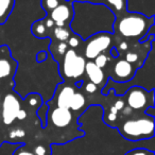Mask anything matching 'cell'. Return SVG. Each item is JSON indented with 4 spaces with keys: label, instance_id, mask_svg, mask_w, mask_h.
<instances>
[{
    "label": "cell",
    "instance_id": "44dd1931",
    "mask_svg": "<svg viewBox=\"0 0 155 155\" xmlns=\"http://www.w3.org/2000/svg\"><path fill=\"white\" fill-rule=\"evenodd\" d=\"M152 150H148V149L143 148H138V149H133V150L127 152L124 155H149Z\"/></svg>",
    "mask_w": 155,
    "mask_h": 155
},
{
    "label": "cell",
    "instance_id": "4fadbf2b",
    "mask_svg": "<svg viewBox=\"0 0 155 155\" xmlns=\"http://www.w3.org/2000/svg\"><path fill=\"white\" fill-rule=\"evenodd\" d=\"M17 66V63L9 56H0V79L11 77Z\"/></svg>",
    "mask_w": 155,
    "mask_h": 155
},
{
    "label": "cell",
    "instance_id": "836d02e7",
    "mask_svg": "<svg viewBox=\"0 0 155 155\" xmlns=\"http://www.w3.org/2000/svg\"><path fill=\"white\" fill-rule=\"evenodd\" d=\"M127 48H129V44L127 43V41H121L120 44H119V49L120 50H123V51H125V50H127Z\"/></svg>",
    "mask_w": 155,
    "mask_h": 155
},
{
    "label": "cell",
    "instance_id": "8d00e7d4",
    "mask_svg": "<svg viewBox=\"0 0 155 155\" xmlns=\"http://www.w3.org/2000/svg\"><path fill=\"white\" fill-rule=\"evenodd\" d=\"M69 1H71V2H73V1H86V0H69Z\"/></svg>",
    "mask_w": 155,
    "mask_h": 155
},
{
    "label": "cell",
    "instance_id": "ffe728a7",
    "mask_svg": "<svg viewBox=\"0 0 155 155\" xmlns=\"http://www.w3.org/2000/svg\"><path fill=\"white\" fill-rule=\"evenodd\" d=\"M110 60V58H107V55H106L105 53H102L100 54V55H98L97 58H95V61H94V63H95L96 65H97L99 68H104V67L106 66V64H107V61Z\"/></svg>",
    "mask_w": 155,
    "mask_h": 155
},
{
    "label": "cell",
    "instance_id": "1f68e13d",
    "mask_svg": "<svg viewBox=\"0 0 155 155\" xmlns=\"http://www.w3.org/2000/svg\"><path fill=\"white\" fill-rule=\"evenodd\" d=\"M114 107L116 108L118 112H119V110H121L123 107H124V101H123V100H118V101H116V102H115Z\"/></svg>",
    "mask_w": 155,
    "mask_h": 155
},
{
    "label": "cell",
    "instance_id": "7a4b0ae2",
    "mask_svg": "<svg viewBox=\"0 0 155 155\" xmlns=\"http://www.w3.org/2000/svg\"><path fill=\"white\" fill-rule=\"evenodd\" d=\"M152 26H154V17H147L141 13L129 11L116 16L114 33L124 38L140 41Z\"/></svg>",
    "mask_w": 155,
    "mask_h": 155
},
{
    "label": "cell",
    "instance_id": "e575fe53",
    "mask_svg": "<svg viewBox=\"0 0 155 155\" xmlns=\"http://www.w3.org/2000/svg\"><path fill=\"white\" fill-rule=\"evenodd\" d=\"M110 54H112L113 58H117L119 56V52L116 48H110Z\"/></svg>",
    "mask_w": 155,
    "mask_h": 155
},
{
    "label": "cell",
    "instance_id": "603a6c76",
    "mask_svg": "<svg viewBox=\"0 0 155 155\" xmlns=\"http://www.w3.org/2000/svg\"><path fill=\"white\" fill-rule=\"evenodd\" d=\"M12 155H35V154L33 152H31V151L27 150L24 144H21V146L18 147V148L14 151Z\"/></svg>",
    "mask_w": 155,
    "mask_h": 155
},
{
    "label": "cell",
    "instance_id": "ab89813d",
    "mask_svg": "<svg viewBox=\"0 0 155 155\" xmlns=\"http://www.w3.org/2000/svg\"><path fill=\"white\" fill-rule=\"evenodd\" d=\"M0 99H1V95H0Z\"/></svg>",
    "mask_w": 155,
    "mask_h": 155
},
{
    "label": "cell",
    "instance_id": "ba28073f",
    "mask_svg": "<svg viewBox=\"0 0 155 155\" xmlns=\"http://www.w3.org/2000/svg\"><path fill=\"white\" fill-rule=\"evenodd\" d=\"M136 67L129 63L127 61L119 60L116 64L114 65V69H113V73L110 79L115 82H122V83H129L134 79L136 74Z\"/></svg>",
    "mask_w": 155,
    "mask_h": 155
},
{
    "label": "cell",
    "instance_id": "8fae6325",
    "mask_svg": "<svg viewBox=\"0 0 155 155\" xmlns=\"http://www.w3.org/2000/svg\"><path fill=\"white\" fill-rule=\"evenodd\" d=\"M74 89L72 86L67 84H60L56 88L55 94V104L58 107L68 108L70 104L71 98L74 94Z\"/></svg>",
    "mask_w": 155,
    "mask_h": 155
},
{
    "label": "cell",
    "instance_id": "5b68a950",
    "mask_svg": "<svg viewBox=\"0 0 155 155\" xmlns=\"http://www.w3.org/2000/svg\"><path fill=\"white\" fill-rule=\"evenodd\" d=\"M127 106L132 110H146L154 106V89L147 91L141 86H132L125 93Z\"/></svg>",
    "mask_w": 155,
    "mask_h": 155
},
{
    "label": "cell",
    "instance_id": "30bf717a",
    "mask_svg": "<svg viewBox=\"0 0 155 155\" xmlns=\"http://www.w3.org/2000/svg\"><path fill=\"white\" fill-rule=\"evenodd\" d=\"M49 119L53 125L56 127H65L69 125L72 121V113L68 108L55 107L51 110H48L47 120Z\"/></svg>",
    "mask_w": 155,
    "mask_h": 155
},
{
    "label": "cell",
    "instance_id": "3957f363",
    "mask_svg": "<svg viewBox=\"0 0 155 155\" xmlns=\"http://www.w3.org/2000/svg\"><path fill=\"white\" fill-rule=\"evenodd\" d=\"M120 134L130 141L152 139L154 137V117L143 114L125 120L118 127Z\"/></svg>",
    "mask_w": 155,
    "mask_h": 155
},
{
    "label": "cell",
    "instance_id": "83f0119b",
    "mask_svg": "<svg viewBox=\"0 0 155 155\" xmlns=\"http://www.w3.org/2000/svg\"><path fill=\"white\" fill-rule=\"evenodd\" d=\"M85 91H86L87 93H89V94H93V93H95V91H97V86H96L95 84H93L91 82H88L86 85H85Z\"/></svg>",
    "mask_w": 155,
    "mask_h": 155
},
{
    "label": "cell",
    "instance_id": "ac0fdd59",
    "mask_svg": "<svg viewBox=\"0 0 155 155\" xmlns=\"http://www.w3.org/2000/svg\"><path fill=\"white\" fill-rule=\"evenodd\" d=\"M53 32H54V36H55V38L58 41H67L69 37L71 36V34H72L71 30L65 29L64 27H56L53 30Z\"/></svg>",
    "mask_w": 155,
    "mask_h": 155
},
{
    "label": "cell",
    "instance_id": "74e56055",
    "mask_svg": "<svg viewBox=\"0 0 155 155\" xmlns=\"http://www.w3.org/2000/svg\"><path fill=\"white\" fill-rule=\"evenodd\" d=\"M149 155H154V151H151L150 154H149Z\"/></svg>",
    "mask_w": 155,
    "mask_h": 155
},
{
    "label": "cell",
    "instance_id": "277c9868",
    "mask_svg": "<svg viewBox=\"0 0 155 155\" xmlns=\"http://www.w3.org/2000/svg\"><path fill=\"white\" fill-rule=\"evenodd\" d=\"M85 64L86 60L82 55H79L75 50H67L61 63V75L66 80H78L84 74Z\"/></svg>",
    "mask_w": 155,
    "mask_h": 155
},
{
    "label": "cell",
    "instance_id": "4316f807",
    "mask_svg": "<svg viewBox=\"0 0 155 155\" xmlns=\"http://www.w3.org/2000/svg\"><path fill=\"white\" fill-rule=\"evenodd\" d=\"M25 136V132L22 130H14L11 132L10 134V137L11 138H16V137H24Z\"/></svg>",
    "mask_w": 155,
    "mask_h": 155
},
{
    "label": "cell",
    "instance_id": "2e32d148",
    "mask_svg": "<svg viewBox=\"0 0 155 155\" xmlns=\"http://www.w3.org/2000/svg\"><path fill=\"white\" fill-rule=\"evenodd\" d=\"M85 103H86V99L84 95L82 93H74L69 104V110H71L72 112H78L79 110H82L84 107Z\"/></svg>",
    "mask_w": 155,
    "mask_h": 155
},
{
    "label": "cell",
    "instance_id": "8992f818",
    "mask_svg": "<svg viewBox=\"0 0 155 155\" xmlns=\"http://www.w3.org/2000/svg\"><path fill=\"white\" fill-rule=\"evenodd\" d=\"M84 47V55L89 61H93L98 55L104 53L110 47L113 41V34L108 32H101L93 35L86 39Z\"/></svg>",
    "mask_w": 155,
    "mask_h": 155
},
{
    "label": "cell",
    "instance_id": "52a82bcc",
    "mask_svg": "<svg viewBox=\"0 0 155 155\" xmlns=\"http://www.w3.org/2000/svg\"><path fill=\"white\" fill-rule=\"evenodd\" d=\"M73 17L72 2L69 0H64L50 12V18L54 21L56 27H65L69 25Z\"/></svg>",
    "mask_w": 155,
    "mask_h": 155
},
{
    "label": "cell",
    "instance_id": "9c48e42d",
    "mask_svg": "<svg viewBox=\"0 0 155 155\" xmlns=\"http://www.w3.org/2000/svg\"><path fill=\"white\" fill-rule=\"evenodd\" d=\"M20 107V103L18 99L13 94H8L3 99L2 103V120L3 123L7 125H10L14 122L16 119Z\"/></svg>",
    "mask_w": 155,
    "mask_h": 155
},
{
    "label": "cell",
    "instance_id": "e0dca14e",
    "mask_svg": "<svg viewBox=\"0 0 155 155\" xmlns=\"http://www.w3.org/2000/svg\"><path fill=\"white\" fill-rule=\"evenodd\" d=\"M47 29H48V27L46 26L45 18L41 20H37V21H35L34 24L32 25V33L36 37H38V38H44V37L47 36V35H46Z\"/></svg>",
    "mask_w": 155,
    "mask_h": 155
},
{
    "label": "cell",
    "instance_id": "f1b7e54d",
    "mask_svg": "<svg viewBox=\"0 0 155 155\" xmlns=\"http://www.w3.org/2000/svg\"><path fill=\"white\" fill-rule=\"evenodd\" d=\"M35 155H46V149L44 146H37L34 149Z\"/></svg>",
    "mask_w": 155,
    "mask_h": 155
},
{
    "label": "cell",
    "instance_id": "5bb4252c",
    "mask_svg": "<svg viewBox=\"0 0 155 155\" xmlns=\"http://www.w3.org/2000/svg\"><path fill=\"white\" fill-rule=\"evenodd\" d=\"M15 5V0H0V26L9 19Z\"/></svg>",
    "mask_w": 155,
    "mask_h": 155
},
{
    "label": "cell",
    "instance_id": "d4e9b609",
    "mask_svg": "<svg viewBox=\"0 0 155 155\" xmlns=\"http://www.w3.org/2000/svg\"><path fill=\"white\" fill-rule=\"evenodd\" d=\"M67 41H68L67 45H69L71 48H77L78 46L80 45V38L77 36H70Z\"/></svg>",
    "mask_w": 155,
    "mask_h": 155
},
{
    "label": "cell",
    "instance_id": "484cf974",
    "mask_svg": "<svg viewBox=\"0 0 155 155\" xmlns=\"http://www.w3.org/2000/svg\"><path fill=\"white\" fill-rule=\"evenodd\" d=\"M30 101H29V104H30L31 106H33V107H34V106H36L37 105V103H41V97L39 95H31L30 96Z\"/></svg>",
    "mask_w": 155,
    "mask_h": 155
},
{
    "label": "cell",
    "instance_id": "d590c367",
    "mask_svg": "<svg viewBox=\"0 0 155 155\" xmlns=\"http://www.w3.org/2000/svg\"><path fill=\"white\" fill-rule=\"evenodd\" d=\"M91 1L93 3H101V2H103L104 0H91ZM91 1H89V2H91Z\"/></svg>",
    "mask_w": 155,
    "mask_h": 155
},
{
    "label": "cell",
    "instance_id": "7c38bea8",
    "mask_svg": "<svg viewBox=\"0 0 155 155\" xmlns=\"http://www.w3.org/2000/svg\"><path fill=\"white\" fill-rule=\"evenodd\" d=\"M85 72H86L87 77H88L89 81H91L93 84L100 85L103 83L104 81V72L101 68L97 66V65L94 63V61H88L85 64Z\"/></svg>",
    "mask_w": 155,
    "mask_h": 155
},
{
    "label": "cell",
    "instance_id": "f546056e",
    "mask_svg": "<svg viewBox=\"0 0 155 155\" xmlns=\"http://www.w3.org/2000/svg\"><path fill=\"white\" fill-rule=\"evenodd\" d=\"M46 58H47V53H46L45 51H41L37 53L36 61L38 63H41V62H44V61H46Z\"/></svg>",
    "mask_w": 155,
    "mask_h": 155
},
{
    "label": "cell",
    "instance_id": "9a60e30c",
    "mask_svg": "<svg viewBox=\"0 0 155 155\" xmlns=\"http://www.w3.org/2000/svg\"><path fill=\"white\" fill-rule=\"evenodd\" d=\"M103 5H105L116 16L117 13L119 15L127 12V0H104Z\"/></svg>",
    "mask_w": 155,
    "mask_h": 155
},
{
    "label": "cell",
    "instance_id": "cb8c5ba5",
    "mask_svg": "<svg viewBox=\"0 0 155 155\" xmlns=\"http://www.w3.org/2000/svg\"><path fill=\"white\" fill-rule=\"evenodd\" d=\"M67 48H68V45H67L65 41H60V43L58 44V48H56V52H58L60 55H64L65 52L67 51Z\"/></svg>",
    "mask_w": 155,
    "mask_h": 155
},
{
    "label": "cell",
    "instance_id": "6da1fadb",
    "mask_svg": "<svg viewBox=\"0 0 155 155\" xmlns=\"http://www.w3.org/2000/svg\"><path fill=\"white\" fill-rule=\"evenodd\" d=\"M73 17L69 24L71 32L82 41L101 32L114 33L115 14L103 3L73 1Z\"/></svg>",
    "mask_w": 155,
    "mask_h": 155
},
{
    "label": "cell",
    "instance_id": "7402d4cb",
    "mask_svg": "<svg viewBox=\"0 0 155 155\" xmlns=\"http://www.w3.org/2000/svg\"><path fill=\"white\" fill-rule=\"evenodd\" d=\"M138 58H139V55H138L137 52L129 51V52H127V54H125V58H124V60L127 61L129 63H131L132 65H134L138 61Z\"/></svg>",
    "mask_w": 155,
    "mask_h": 155
},
{
    "label": "cell",
    "instance_id": "d6986e66",
    "mask_svg": "<svg viewBox=\"0 0 155 155\" xmlns=\"http://www.w3.org/2000/svg\"><path fill=\"white\" fill-rule=\"evenodd\" d=\"M58 3H60V0H41V7L48 13H50L52 10L55 9L58 5Z\"/></svg>",
    "mask_w": 155,
    "mask_h": 155
},
{
    "label": "cell",
    "instance_id": "d6a6232c",
    "mask_svg": "<svg viewBox=\"0 0 155 155\" xmlns=\"http://www.w3.org/2000/svg\"><path fill=\"white\" fill-rule=\"evenodd\" d=\"M144 114L148 115V116L151 117H155V108L154 106H151V107H148L146 110H144Z\"/></svg>",
    "mask_w": 155,
    "mask_h": 155
},
{
    "label": "cell",
    "instance_id": "4dcf8cb0",
    "mask_svg": "<svg viewBox=\"0 0 155 155\" xmlns=\"http://www.w3.org/2000/svg\"><path fill=\"white\" fill-rule=\"evenodd\" d=\"M26 118H27V112L25 110H19L17 116H16V119H18V120H25Z\"/></svg>",
    "mask_w": 155,
    "mask_h": 155
},
{
    "label": "cell",
    "instance_id": "f35d334b",
    "mask_svg": "<svg viewBox=\"0 0 155 155\" xmlns=\"http://www.w3.org/2000/svg\"><path fill=\"white\" fill-rule=\"evenodd\" d=\"M0 84H1V79H0Z\"/></svg>",
    "mask_w": 155,
    "mask_h": 155
}]
</instances>
